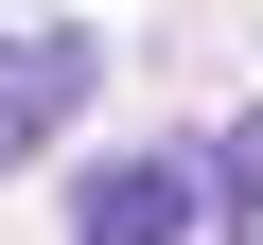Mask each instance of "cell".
<instances>
[{"mask_svg": "<svg viewBox=\"0 0 263 245\" xmlns=\"http://www.w3.org/2000/svg\"><path fill=\"white\" fill-rule=\"evenodd\" d=\"M193 210H211V175L141 140V158H105V175L70 193V245H193Z\"/></svg>", "mask_w": 263, "mask_h": 245, "instance_id": "cell-2", "label": "cell"}, {"mask_svg": "<svg viewBox=\"0 0 263 245\" xmlns=\"http://www.w3.org/2000/svg\"><path fill=\"white\" fill-rule=\"evenodd\" d=\"M193 175H211V245H263V105L228 122V140H211Z\"/></svg>", "mask_w": 263, "mask_h": 245, "instance_id": "cell-3", "label": "cell"}, {"mask_svg": "<svg viewBox=\"0 0 263 245\" xmlns=\"http://www.w3.org/2000/svg\"><path fill=\"white\" fill-rule=\"evenodd\" d=\"M88 88H105V35H0V175H18L35 140H53V122H88Z\"/></svg>", "mask_w": 263, "mask_h": 245, "instance_id": "cell-1", "label": "cell"}]
</instances>
